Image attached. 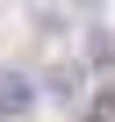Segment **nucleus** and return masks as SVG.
<instances>
[{
	"instance_id": "nucleus-2",
	"label": "nucleus",
	"mask_w": 115,
	"mask_h": 122,
	"mask_svg": "<svg viewBox=\"0 0 115 122\" xmlns=\"http://www.w3.org/2000/svg\"><path fill=\"white\" fill-rule=\"evenodd\" d=\"M79 122H115V79H101V93H94V108H86Z\"/></svg>"
},
{
	"instance_id": "nucleus-1",
	"label": "nucleus",
	"mask_w": 115,
	"mask_h": 122,
	"mask_svg": "<svg viewBox=\"0 0 115 122\" xmlns=\"http://www.w3.org/2000/svg\"><path fill=\"white\" fill-rule=\"evenodd\" d=\"M29 108H36V86H29L22 72H0V115L15 122V115H29Z\"/></svg>"
}]
</instances>
